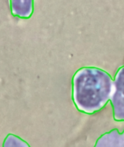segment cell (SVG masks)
<instances>
[{"label": "cell", "mask_w": 124, "mask_h": 147, "mask_svg": "<svg viewBox=\"0 0 124 147\" xmlns=\"http://www.w3.org/2000/svg\"><path fill=\"white\" fill-rule=\"evenodd\" d=\"M121 147H124V130L121 133Z\"/></svg>", "instance_id": "obj_6"}, {"label": "cell", "mask_w": 124, "mask_h": 147, "mask_svg": "<svg viewBox=\"0 0 124 147\" xmlns=\"http://www.w3.org/2000/svg\"><path fill=\"white\" fill-rule=\"evenodd\" d=\"M114 80L108 72L95 67H82L72 80V98L82 113L93 114L110 100Z\"/></svg>", "instance_id": "obj_1"}, {"label": "cell", "mask_w": 124, "mask_h": 147, "mask_svg": "<svg viewBox=\"0 0 124 147\" xmlns=\"http://www.w3.org/2000/svg\"><path fill=\"white\" fill-rule=\"evenodd\" d=\"M33 0H10L12 13L20 18L27 19L33 13Z\"/></svg>", "instance_id": "obj_3"}, {"label": "cell", "mask_w": 124, "mask_h": 147, "mask_svg": "<svg viewBox=\"0 0 124 147\" xmlns=\"http://www.w3.org/2000/svg\"><path fill=\"white\" fill-rule=\"evenodd\" d=\"M110 103L114 120L124 121V66L120 67L115 74Z\"/></svg>", "instance_id": "obj_2"}, {"label": "cell", "mask_w": 124, "mask_h": 147, "mask_svg": "<svg viewBox=\"0 0 124 147\" xmlns=\"http://www.w3.org/2000/svg\"><path fill=\"white\" fill-rule=\"evenodd\" d=\"M121 133L118 129H113L101 135L94 147H121Z\"/></svg>", "instance_id": "obj_4"}, {"label": "cell", "mask_w": 124, "mask_h": 147, "mask_svg": "<svg viewBox=\"0 0 124 147\" xmlns=\"http://www.w3.org/2000/svg\"><path fill=\"white\" fill-rule=\"evenodd\" d=\"M2 147H30L25 140L14 134L7 135L3 142Z\"/></svg>", "instance_id": "obj_5"}]
</instances>
